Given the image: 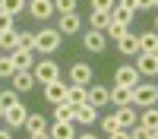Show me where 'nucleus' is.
<instances>
[{
    "label": "nucleus",
    "instance_id": "35",
    "mask_svg": "<svg viewBox=\"0 0 158 139\" xmlns=\"http://www.w3.org/2000/svg\"><path fill=\"white\" fill-rule=\"evenodd\" d=\"M6 29H13V16L0 10V32H6Z\"/></svg>",
    "mask_w": 158,
    "mask_h": 139
},
{
    "label": "nucleus",
    "instance_id": "40",
    "mask_svg": "<svg viewBox=\"0 0 158 139\" xmlns=\"http://www.w3.org/2000/svg\"><path fill=\"white\" fill-rule=\"evenodd\" d=\"M0 117H3V111H0Z\"/></svg>",
    "mask_w": 158,
    "mask_h": 139
},
{
    "label": "nucleus",
    "instance_id": "7",
    "mask_svg": "<svg viewBox=\"0 0 158 139\" xmlns=\"http://www.w3.org/2000/svg\"><path fill=\"white\" fill-rule=\"evenodd\" d=\"M73 120L82 123V126H92V123L98 120V108L89 104V101H82V104H76V111H73Z\"/></svg>",
    "mask_w": 158,
    "mask_h": 139
},
{
    "label": "nucleus",
    "instance_id": "11",
    "mask_svg": "<svg viewBox=\"0 0 158 139\" xmlns=\"http://www.w3.org/2000/svg\"><path fill=\"white\" fill-rule=\"evenodd\" d=\"M79 29H82V19H79L76 13H60V22H57L60 35H76Z\"/></svg>",
    "mask_w": 158,
    "mask_h": 139
},
{
    "label": "nucleus",
    "instance_id": "6",
    "mask_svg": "<svg viewBox=\"0 0 158 139\" xmlns=\"http://www.w3.org/2000/svg\"><path fill=\"white\" fill-rule=\"evenodd\" d=\"M25 117H29V108H22L19 101H16L13 108H6V111H3V120H6L10 130H19V126L25 123Z\"/></svg>",
    "mask_w": 158,
    "mask_h": 139
},
{
    "label": "nucleus",
    "instance_id": "10",
    "mask_svg": "<svg viewBox=\"0 0 158 139\" xmlns=\"http://www.w3.org/2000/svg\"><path fill=\"white\" fill-rule=\"evenodd\" d=\"M139 79H142V76L136 73V67H133V63H123V67H117V73H114V82H120V85H130V88H133Z\"/></svg>",
    "mask_w": 158,
    "mask_h": 139
},
{
    "label": "nucleus",
    "instance_id": "16",
    "mask_svg": "<svg viewBox=\"0 0 158 139\" xmlns=\"http://www.w3.org/2000/svg\"><path fill=\"white\" fill-rule=\"evenodd\" d=\"M101 133L104 136H114V139H127V130L120 123H117L114 114H108V117H101Z\"/></svg>",
    "mask_w": 158,
    "mask_h": 139
},
{
    "label": "nucleus",
    "instance_id": "31",
    "mask_svg": "<svg viewBox=\"0 0 158 139\" xmlns=\"http://www.w3.org/2000/svg\"><path fill=\"white\" fill-rule=\"evenodd\" d=\"M13 73H16L13 57H10V54H0V79H3V76H13Z\"/></svg>",
    "mask_w": 158,
    "mask_h": 139
},
{
    "label": "nucleus",
    "instance_id": "15",
    "mask_svg": "<svg viewBox=\"0 0 158 139\" xmlns=\"http://www.w3.org/2000/svg\"><path fill=\"white\" fill-rule=\"evenodd\" d=\"M10 79H13V88H16V92H29V88H35V76H32V70H16Z\"/></svg>",
    "mask_w": 158,
    "mask_h": 139
},
{
    "label": "nucleus",
    "instance_id": "3",
    "mask_svg": "<svg viewBox=\"0 0 158 139\" xmlns=\"http://www.w3.org/2000/svg\"><path fill=\"white\" fill-rule=\"evenodd\" d=\"M32 76H35V82H51V79H57V76H60V67H57V63L54 60H35L32 63Z\"/></svg>",
    "mask_w": 158,
    "mask_h": 139
},
{
    "label": "nucleus",
    "instance_id": "25",
    "mask_svg": "<svg viewBox=\"0 0 158 139\" xmlns=\"http://www.w3.org/2000/svg\"><path fill=\"white\" fill-rule=\"evenodd\" d=\"M108 13H111V22H120V25H130V22H133V13L123 10V6H117V3H114Z\"/></svg>",
    "mask_w": 158,
    "mask_h": 139
},
{
    "label": "nucleus",
    "instance_id": "8",
    "mask_svg": "<svg viewBox=\"0 0 158 139\" xmlns=\"http://www.w3.org/2000/svg\"><path fill=\"white\" fill-rule=\"evenodd\" d=\"M48 136L51 139H73L76 126H73V120H54V123H48Z\"/></svg>",
    "mask_w": 158,
    "mask_h": 139
},
{
    "label": "nucleus",
    "instance_id": "18",
    "mask_svg": "<svg viewBox=\"0 0 158 139\" xmlns=\"http://www.w3.org/2000/svg\"><path fill=\"white\" fill-rule=\"evenodd\" d=\"M82 44L89 47V51H104V44H108V38H104V32H98V29H89L85 35H82Z\"/></svg>",
    "mask_w": 158,
    "mask_h": 139
},
{
    "label": "nucleus",
    "instance_id": "22",
    "mask_svg": "<svg viewBox=\"0 0 158 139\" xmlns=\"http://www.w3.org/2000/svg\"><path fill=\"white\" fill-rule=\"evenodd\" d=\"M89 22H92V29H98V32H104L111 25V13L108 10H92V16H89Z\"/></svg>",
    "mask_w": 158,
    "mask_h": 139
},
{
    "label": "nucleus",
    "instance_id": "28",
    "mask_svg": "<svg viewBox=\"0 0 158 139\" xmlns=\"http://www.w3.org/2000/svg\"><path fill=\"white\" fill-rule=\"evenodd\" d=\"M136 38H139V51H158V35L155 32H142Z\"/></svg>",
    "mask_w": 158,
    "mask_h": 139
},
{
    "label": "nucleus",
    "instance_id": "39",
    "mask_svg": "<svg viewBox=\"0 0 158 139\" xmlns=\"http://www.w3.org/2000/svg\"><path fill=\"white\" fill-rule=\"evenodd\" d=\"M0 139H10V126H3V130H0Z\"/></svg>",
    "mask_w": 158,
    "mask_h": 139
},
{
    "label": "nucleus",
    "instance_id": "33",
    "mask_svg": "<svg viewBox=\"0 0 158 139\" xmlns=\"http://www.w3.org/2000/svg\"><path fill=\"white\" fill-rule=\"evenodd\" d=\"M16 47H25V51H35V32H19V44Z\"/></svg>",
    "mask_w": 158,
    "mask_h": 139
},
{
    "label": "nucleus",
    "instance_id": "20",
    "mask_svg": "<svg viewBox=\"0 0 158 139\" xmlns=\"http://www.w3.org/2000/svg\"><path fill=\"white\" fill-rule=\"evenodd\" d=\"M117 47H120V54H127V57H136L139 54V38L136 35H120V38H117Z\"/></svg>",
    "mask_w": 158,
    "mask_h": 139
},
{
    "label": "nucleus",
    "instance_id": "4",
    "mask_svg": "<svg viewBox=\"0 0 158 139\" xmlns=\"http://www.w3.org/2000/svg\"><path fill=\"white\" fill-rule=\"evenodd\" d=\"M133 67H136L139 76H155L158 73V54H155V51H139Z\"/></svg>",
    "mask_w": 158,
    "mask_h": 139
},
{
    "label": "nucleus",
    "instance_id": "26",
    "mask_svg": "<svg viewBox=\"0 0 158 139\" xmlns=\"http://www.w3.org/2000/svg\"><path fill=\"white\" fill-rule=\"evenodd\" d=\"M136 123H146V126H158V111H155V104H146V108H142V114L136 117Z\"/></svg>",
    "mask_w": 158,
    "mask_h": 139
},
{
    "label": "nucleus",
    "instance_id": "36",
    "mask_svg": "<svg viewBox=\"0 0 158 139\" xmlns=\"http://www.w3.org/2000/svg\"><path fill=\"white\" fill-rule=\"evenodd\" d=\"M114 0H92V10H111Z\"/></svg>",
    "mask_w": 158,
    "mask_h": 139
},
{
    "label": "nucleus",
    "instance_id": "23",
    "mask_svg": "<svg viewBox=\"0 0 158 139\" xmlns=\"http://www.w3.org/2000/svg\"><path fill=\"white\" fill-rule=\"evenodd\" d=\"M73 111H76V104H70L67 98L57 101L54 104V120H73Z\"/></svg>",
    "mask_w": 158,
    "mask_h": 139
},
{
    "label": "nucleus",
    "instance_id": "9",
    "mask_svg": "<svg viewBox=\"0 0 158 139\" xmlns=\"http://www.w3.org/2000/svg\"><path fill=\"white\" fill-rule=\"evenodd\" d=\"M44 98L51 101V104L63 101V98H67V82H63L60 76H57V79H51V82H44Z\"/></svg>",
    "mask_w": 158,
    "mask_h": 139
},
{
    "label": "nucleus",
    "instance_id": "27",
    "mask_svg": "<svg viewBox=\"0 0 158 139\" xmlns=\"http://www.w3.org/2000/svg\"><path fill=\"white\" fill-rule=\"evenodd\" d=\"M16 44H19V32H16V29H6V32H0V47H3V51H13Z\"/></svg>",
    "mask_w": 158,
    "mask_h": 139
},
{
    "label": "nucleus",
    "instance_id": "38",
    "mask_svg": "<svg viewBox=\"0 0 158 139\" xmlns=\"http://www.w3.org/2000/svg\"><path fill=\"white\" fill-rule=\"evenodd\" d=\"M136 3H139V10H155L158 0H136Z\"/></svg>",
    "mask_w": 158,
    "mask_h": 139
},
{
    "label": "nucleus",
    "instance_id": "1",
    "mask_svg": "<svg viewBox=\"0 0 158 139\" xmlns=\"http://www.w3.org/2000/svg\"><path fill=\"white\" fill-rule=\"evenodd\" d=\"M63 35L57 29H44V32H35V51L38 54H54V51L60 47Z\"/></svg>",
    "mask_w": 158,
    "mask_h": 139
},
{
    "label": "nucleus",
    "instance_id": "17",
    "mask_svg": "<svg viewBox=\"0 0 158 139\" xmlns=\"http://www.w3.org/2000/svg\"><path fill=\"white\" fill-rule=\"evenodd\" d=\"M70 82L89 85L92 82V67H89V63H73V67H70Z\"/></svg>",
    "mask_w": 158,
    "mask_h": 139
},
{
    "label": "nucleus",
    "instance_id": "13",
    "mask_svg": "<svg viewBox=\"0 0 158 139\" xmlns=\"http://www.w3.org/2000/svg\"><path fill=\"white\" fill-rule=\"evenodd\" d=\"M85 101H89V104H95V108H104V104H108V88H104V85H85Z\"/></svg>",
    "mask_w": 158,
    "mask_h": 139
},
{
    "label": "nucleus",
    "instance_id": "2",
    "mask_svg": "<svg viewBox=\"0 0 158 139\" xmlns=\"http://www.w3.org/2000/svg\"><path fill=\"white\" fill-rule=\"evenodd\" d=\"M155 98H158V88L155 85H142V82H136L133 88H130V104L133 108H146V104H155Z\"/></svg>",
    "mask_w": 158,
    "mask_h": 139
},
{
    "label": "nucleus",
    "instance_id": "30",
    "mask_svg": "<svg viewBox=\"0 0 158 139\" xmlns=\"http://www.w3.org/2000/svg\"><path fill=\"white\" fill-rule=\"evenodd\" d=\"M16 101H19V92H16V88H10V92H0V111L13 108Z\"/></svg>",
    "mask_w": 158,
    "mask_h": 139
},
{
    "label": "nucleus",
    "instance_id": "37",
    "mask_svg": "<svg viewBox=\"0 0 158 139\" xmlns=\"http://www.w3.org/2000/svg\"><path fill=\"white\" fill-rule=\"evenodd\" d=\"M117 6H123V10H130V13H136V10H139V3H136V0H120Z\"/></svg>",
    "mask_w": 158,
    "mask_h": 139
},
{
    "label": "nucleus",
    "instance_id": "34",
    "mask_svg": "<svg viewBox=\"0 0 158 139\" xmlns=\"http://www.w3.org/2000/svg\"><path fill=\"white\" fill-rule=\"evenodd\" d=\"M54 13H76V0H54Z\"/></svg>",
    "mask_w": 158,
    "mask_h": 139
},
{
    "label": "nucleus",
    "instance_id": "19",
    "mask_svg": "<svg viewBox=\"0 0 158 139\" xmlns=\"http://www.w3.org/2000/svg\"><path fill=\"white\" fill-rule=\"evenodd\" d=\"M29 13L35 19H51V16H54V0H32Z\"/></svg>",
    "mask_w": 158,
    "mask_h": 139
},
{
    "label": "nucleus",
    "instance_id": "14",
    "mask_svg": "<svg viewBox=\"0 0 158 139\" xmlns=\"http://www.w3.org/2000/svg\"><path fill=\"white\" fill-rule=\"evenodd\" d=\"M10 57H13V63H16V70H32V63H35V51L13 47V51H10Z\"/></svg>",
    "mask_w": 158,
    "mask_h": 139
},
{
    "label": "nucleus",
    "instance_id": "32",
    "mask_svg": "<svg viewBox=\"0 0 158 139\" xmlns=\"http://www.w3.org/2000/svg\"><path fill=\"white\" fill-rule=\"evenodd\" d=\"M120 35H127V25H120V22H111L108 29H104V38H114V41H117Z\"/></svg>",
    "mask_w": 158,
    "mask_h": 139
},
{
    "label": "nucleus",
    "instance_id": "29",
    "mask_svg": "<svg viewBox=\"0 0 158 139\" xmlns=\"http://www.w3.org/2000/svg\"><path fill=\"white\" fill-rule=\"evenodd\" d=\"M0 10L10 13V16H19V13L25 10V0H0Z\"/></svg>",
    "mask_w": 158,
    "mask_h": 139
},
{
    "label": "nucleus",
    "instance_id": "5",
    "mask_svg": "<svg viewBox=\"0 0 158 139\" xmlns=\"http://www.w3.org/2000/svg\"><path fill=\"white\" fill-rule=\"evenodd\" d=\"M22 126H25V133H29L32 139H44V136H48V120H44V114H29Z\"/></svg>",
    "mask_w": 158,
    "mask_h": 139
},
{
    "label": "nucleus",
    "instance_id": "21",
    "mask_svg": "<svg viewBox=\"0 0 158 139\" xmlns=\"http://www.w3.org/2000/svg\"><path fill=\"white\" fill-rule=\"evenodd\" d=\"M108 101H114V104H130V85L114 82V88H108Z\"/></svg>",
    "mask_w": 158,
    "mask_h": 139
},
{
    "label": "nucleus",
    "instance_id": "24",
    "mask_svg": "<svg viewBox=\"0 0 158 139\" xmlns=\"http://www.w3.org/2000/svg\"><path fill=\"white\" fill-rule=\"evenodd\" d=\"M67 101H70V104H82V101H85V85L67 82Z\"/></svg>",
    "mask_w": 158,
    "mask_h": 139
},
{
    "label": "nucleus",
    "instance_id": "12",
    "mask_svg": "<svg viewBox=\"0 0 158 139\" xmlns=\"http://www.w3.org/2000/svg\"><path fill=\"white\" fill-rule=\"evenodd\" d=\"M114 117H117V123H120L123 130H130V126L136 123V117H139V111H136L133 104H117V111H114Z\"/></svg>",
    "mask_w": 158,
    "mask_h": 139
}]
</instances>
